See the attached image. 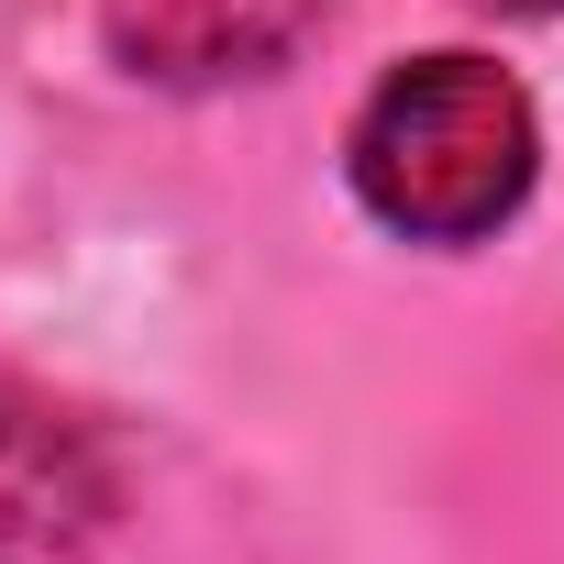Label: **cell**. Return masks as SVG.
<instances>
[{
    "instance_id": "cell-2",
    "label": "cell",
    "mask_w": 564,
    "mask_h": 564,
    "mask_svg": "<svg viewBox=\"0 0 564 564\" xmlns=\"http://www.w3.org/2000/svg\"><path fill=\"white\" fill-rule=\"evenodd\" d=\"M333 23V0H100V45L144 89H243L276 78L311 34Z\"/></svg>"
},
{
    "instance_id": "cell-1",
    "label": "cell",
    "mask_w": 564,
    "mask_h": 564,
    "mask_svg": "<svg viewBox=\"0 0 564 564\" xmlns=\"http://www.w3.org/2000/svg\"><path fill=\"white\" fill-rule=\"evenodd\" d=\"M344 188L399 243H432V254L498 243L542 188V111L498 56L432 45L366 89L344 133Z\"/></svg>"
},
{
    "instance_id": "cell-3",
    "label": "cell",
    "mask_w": 564,
    "mask_h": 564,
    "mask_svg": "<svg viewBox=\"0 0 564 564\" xmlns=\"http://www.w3.org/2000/svg\"><path fill=\"white\" fill-rule=\"evenodd\" d=\"M100 509V454L56 421V410H34V432H23V465H0V542H56L67 520H89Z\"/></svg>"
},
{
    "instance_id": "cell-4",
    "label": "cell",
    "mask_w": 564,
    "mask_h": 564,
    "mask_svg": "<svg viewBox=\"0 0 564 564\" xmlns=\"http://www.w3.org/2000/svg\"><path fill=\"white\" fill-rule=\"evenodd\" d=\"M476 12H498V23H553L564 0H476Z\"/></svg>"
}]
</instances>
